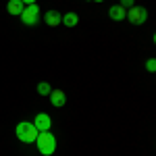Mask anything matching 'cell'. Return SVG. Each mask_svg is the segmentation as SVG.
<instances>
[{"instance_id":"cell-1","label":"cell","mask_w":156,"mask_h":156,"mask_svg":"<svg viewBox=\"0 0 156 156\" xmlns=\"http://www.w3.org/2000/svg\"><path fill=\"white\" fill-rule=\"evenodd\" d=\"M34 144L37 146V152H40L42 156H52L54 150H56V137H54L50 131H40Z\"/></svg>"},{"instance_id":"cell-2","label":"cell","mask_w":156,"mask_h":156,"mask_svg":"<svg viewBox=\"0 0 156 156\" xmlns=\"http://www.w3.org/2000/svg\"><path fill=\"white\" fill-rule=\"evenodd\" d=\"M15 133H17V140H19L21 144H34L40 131L34 127V123H29V121H21V123L15 127Z\"/></svg>"},{"instance_id":"cell-3","label":"cell","mask_w":156,"mask_h":156,"mask_svg":"<svg viewBox=\"0 0 156 156\" xmlns=\"http://www.w3.org/2000/svg\"><path fill=\"white\" fill-rule=\"evenodd\" d=\"M40 12H42V11H40V6H37V4H27L19 17H21L23 25L34 27V25H37V21H40Z\"/></svg>"},{"instance_id":"cell-4","label":"cell","mask_w":156,"mask_h":156,"mask_svg":"<svg viewBox=\"0 0 156 156\" xmlns=\"http://www.w3.org/2000/svg\"><path fill=\"white\" fill-rule=\"evenodd\" d=\"M125 19L131 25H144L146 19H148V11L142 9V6H131V9H127V17Z\"/></svg>"},{"instance_id":"cell-5","label":"cell","mask_w":156,"mask_h":156,"mask_svg":"<svg viewBox=\"0 0 156 156\" xmlns=\"http://www.w3.org/2000/svg\"><path fill=\"white\" fill-rule=\"evenodd\" d=\"M31 123H34V127H36L37 131H50V127H52V119L46 112H37L36 119L31 121Z\"/></svg>"},{"instance_id":"cell-6","label":"cell","mask_w":156,"mask_h":156,"mask_svg":"<svg viewBox=\"0 0 156 156\" xmlns=\"http://www.w3.org/2000/svg\"><path fill=\"white\" fill-rule=\"evenodd\" d=\"M60 19H62V15H60L58 11L44 12V23L48 25V27H58V25H60Z\"/></svg>"},{"instance_id":"cell-7","label":"cell","mask_w":156,"mask_h":156,"mask_svg":"<svg viewBox=\"0 0 156 156\" xmlns=\"http://www.w3.org/2000/svg\"><path fill=\"white\" fill-rule=\"evenodd\" d=\"M48 96H50V102H52V106H56V108L65 106V102H67V96H65V92H62V90H52Z\"/></svg>"},{"instance_id":"cell-8","label":"cell","mask_w":156,"mask_h":156,"mask_svg":"<svg viewBox=\"0 0 156 156\" xmlns=\"http://www.w3.org/2000/svg\"><path fill=\"white\" fill-rule=\"evenodd\" d=\"M108 17H110L112 21H123V19L127 17V9H123L121 4H115V6L108 9Z\"/></svg>"},{"instance_id":"cell-9","label":"cell","mask_w":156,"mask_h":156,"mask_svg":"<svg viewBox=\"0 0 156 156\" xmlns=\"http://www.w3.org/2000/svg\"><path fill=\"white\" fill-rule=\"evenodd\" d=\"M60 23L65 25V27H75V25L79 23V17H77V12H65L62 19H60Z\"/></svg>"},{"instance_id":"cell-10","label":"cell","mask_w":156,"mask_h":156,"mask_svg":"<svg viewBox=\"0 0 156 156\" xmlns=\"http://www.w3.org/2000/svg\"><path fill=\"white\" fill-rule=\"evenodd\" d=\"M25 9V4L21 0H9V4H6V11L11 12V15H21Z\"/></svg>"},{"instance_id":"cell-11","label":"cell","mask_w":156,"mask_h":156,"mask_svg":"<svg viewBox=\"0 0 156 156\" xmlns=\"http://www.w3.org/2000/svg\"><path fill=\"white\" fill-rule=\"evenodd\" d=\"M50 92H52V87H50V83H46V81L37 83V94H42V96H48Z\"/></svg>"},{"instance_id":"cell-12","label":"cell","mask_w":156,"mask_h":156,"mask_svg":"<svg viewBox=\"0 0 156 156\" xmlns=\"http://www.w3.org/2000/svg\"><path fill=\"white\" fill-rule=\"evenodd\" d=\"M146 69H148L150 73H154V71H156V60H154V58H150L148 62H146Z\"/></svg>"},{"instance_id":"cell-13","label":"cell","mask_w":156,"mask_h":156,"mask_svg":"<svg viewBox=\"0 0 156 156\" xmlns=\"http://www.w3.org/2000/svg\"><path fill=\"white\" fill-rule=\"evenodd\" d=\"M121 6L123 9H131V6H135V0H121Z\"/></svg>"},{"instance_id":"cell-14","label":"cell","mask_w":156,"mask_h":156,"mask_svg":"<svg viewBox=\"0 0 156 156\" xmlns=\"http://www.w3.org/2000/svg\"><path fill=\"white\" fill-rule=\"evenodd\" d=\"M21 2H23V4H25V6H27V4H36V2H37V0H21Z\"/></svg>"},{"instance_id":"cell-15","label":"cell","mask_w":156,"mask_h":156,"mask_svg":"<svg viewBox=\"0 0 156 156\" xmlns=\"http://www.w3.org/2000/svg\"><path fill=\"white\" fill-rule=\"evenodd\" d=\"M94 2H102V0H94Z\"/></svg>"}]
</instances>
